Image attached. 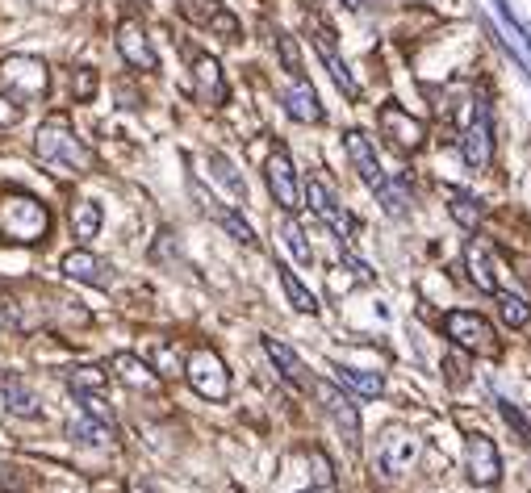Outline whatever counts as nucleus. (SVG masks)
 Listing matches in <instances>:
<instances>
[{
    "mask_svg": "<svg viewBox=\"0 0 531 493\" xmlns=\"http://www.w3.org/2000/svg\"><path fill=\"white\" fill-rule=\"evenodd\" d=\"M34 155L46 163V168H55V172H72V176H80V172H88V168H92L88 147L76 138L72 122H67L63 113H51V117H46V122L38 126V134H34Z\"/></svg>",
    "mask_w": 531,
    "mask_h": 493,
    "instance_id": "obj_1",
    "label": "nucleus"
},
{
    "mask_svg": "<svg viewBox=\"0 0 531 493\" xmlns=\"http://www.w3.org/2000/svg\"><path fill=\"white\" fill-rule=\"evenodd\" d=\"M51 230L46 205L30 193H9L0 201V239L5 243H42Z\"/></svg>",
    "mask_w": 531,
    "mask_h": 493,
    "instance_id": "obj_2",
    "label": "nucleus"
},
{
    "mask_svg": "<svg viewBox=\"0 0 531 493\" xmlns=\"http://www.w3.org/2000/svg\"><path fill=\"white\" fill-rule=\"evenodd\" d=\"M0 88H5V97H13L17 105H30L51 92V72H46V63L34 55H9V59H0Z\"/></svg>",
    "mask_w": 531,
    "mask_h": 493,
    "instance_id": "obj_3",
    "label": "nucleus"
},
{
    "mask_svg": "<svg viewBox=\"0 0 531 493\" xmlns=\"http://www.w3.org/2000/svg\"><path fill=\"white\" fill-rule=\"evenodd\" d=\"M419 452H423V443H419V435H414V431H406V427H385L381 439H377L373 464H377V473L385 481H398V477H406L410 468H414Z\"/></svg>",
    "mask_w": 531,
    "mask_h": 493,
    "instance_id": "obj_4",
    "label": "nucleus"
},
{
    "mask_svg": "<svg viewBox=\"0 0 531 493\" xmlns=\"http://www.w3.org/2000/svg\"><path fill=\"white\" fill-rule=\"evenodd\" d=\"M184 377H189L193 393L205 402H226L230 393V368L222 364V356L214 347H197L189 360H184Z\"/></svg>",
    "mask_w": 531,
    "mask_h": 493,
    "instance_id": "obj_5",
    "label": "nucleus"
},
{
    "mask_svg": "<svg viewBox=\"0 0 531 493\" xmlns=\"http://www.w3.org/2000/svg\"><path fill=\"white\" fill-rule=\"evenodd\" d=\"M444 335L460 351H473V356H498V335H494L490 318H481L473 310H452L444 318Z\"/></svg>",
    "mask_w": 531,
    "mask_h": 493,
    "instance_id": "obj_6",
    "label": "nucleus"
},
{
    "mask_svg": "<svg viewBox=\"0 0 531 493\" xmlns=\"http://www.w3.org/2000/svg\"><path fill=\"white\" fill-rule=\"evenodd\" d=\"M264 180H268V193L272 201L285 209V214H297L306 201H302V180H297V168L285 147H272L268 163H264Z\"/></svg>",
    "mask_w": 531,
    "mask_h": 493,
    "instance_id": "obj_7",
    "label": "nucleus"
},
{
    "mask_svg": "<svg viewBox=\"0 0 531 493\" xmlns=\"http://www.w3.org/2000/svg\"><path fill=\"white\" fill-rule=\"evenodd\" d=\"M460 151H465V163L473 172H486L494 163V122H490V105L486 101H473V113H469V126H465V143H460Z\"/></svg>",
    "mask_w": 531,
    "mask_h": 493,
    "instance_id": "obj_8",
    "label": "nucleus"
},
{
    "mask_svg": "<svg viewBox=\"0 0 531 493\" xmlns=\"http://www.w3.org/2000/svg\"><path fill=\"white\" fill-rule=\"evenodd\" d=\"M302 201H310V209L314 214L327 222L339 239H352V234L360 230V222L348 214V209L339 205V197H335V189H331V180H322V176H310L306 180V193H302Z\"/></svg>",
    "mask_w": 531,
    "mask_h": 493,
    "instance_id": "obj_9",
    "label": "nucleus"
},
{
    "mask_svg": "<svg viewBox=\"0 0 531 493\" xmlns=\"http://www.w3.org/2000/svg\"><path fill=\"white\" fill-rule=\"evenodd\" d=\"M377 122H381V130H385V138L394 143L398 151H419L423 143H427V126L419 122V117H410L402 105H381V113H377Z\"/></svg>",
    "mask_w": 531,
    "mask_h": 493,
    "instance_id": "obj_10",
    "label": "nucleus"
},
{
    "mask_svg": "<svg viewBox=\"0 0 531 493\" xmlns=\"http://www.w3.org/2000/svg\"><path fill=\"white\" fill-rule=\"evenodd\" d=\"M59 272L67 280H76V285H88V289H109L113 285V268L101 260V255H92L88 247L67 251L59 260Z\"/></svg>",
    "mask_w": 531,
    "mask_h": 493,
    "instance_id": "obj_11",
    "label": "nucleus"
},
{
    "mask_svg": "<svg viewBox=\"0 0 531 493\" xmlns=\"http://www.w3.org/2000/svg\"><path fill=\"white\" fill-rule=\"evenodd\" d=\"M118 55L126 59V67H134V72H155L159 67V55H155V46L147 38V30L138 26V21H122L118 26Z\"/></svg>",
    "mask_w": 531,
    "mask_h": 493,
    "instance_id": "obj_12",
    "label": "nucleus"
},
{
    "mask_svg": "<svg viewBox=\"0 0 531 493\" xmlns=\"http://www.w3.org/2000/svg\"><path fill=\"white\" fill-rule=\"evenodd\" d=\"M318 397H322V406H327V414L335 418L339 435L348 439V448H360V406L339 385H318Z\"/></svg>",
    "mask_w": 531,
    "mask_h": 493,
    "instance_id": "obj_13",
    "label": "nucleus"
},
{
    "mask_svg": "<svg viewBox=\"0 0 531 493\" xmlns=\"http://www.w3.org/2000/svg\"><path fill=\"white\" fill-rule=\"evenodd\" d=\"M469 477H473V485H481V489H490V485L502 481V456H498L494 439H490L486 431H473V435H469Z\"/></svg>",
    "mask_w": 531,
    "mask_h": 493,
    "instance_id": "obj_14",
    "label": "nucleus"
},
{
    "mask_svg": "<svg viewBox=\"0 0 531 493\" xmlns=\"http://www.w3.org/2000/svg\"><path fill=\"white\" fill-rule=\"evenodd\" d=\"M310 26H314V34H310V38H314V46H318V59H322V63H327V72H331V80H335V84H339L343 92H348V97H360V84L352 80V72H348V63H343V59L335 55V30L327 26V21H318V17L310 21Z\"/></svg>",
    "mask_w": 531,
    "mask_h": 493,
    "instance_id": "obj_15",
    "label": "nucleus"
},
{
    "mask_svg": "<svg viewBox=\"0 0 531 493\" xmlns=\"http://www.w3.org/2000/svg\"><path fill=\"white\" fill-rule=\"evenodd\" d=\"M113 364V377H118L126 389H138V393H159L164 389V377L143 360V356H130V351H118V356L109 360Z\"/></svg>",
    "mask_w": 531,
    "mask_h": 493,
    "instance_id": "obj_16",
    "label": "nucleus"
},
{
    "mask_svg": "<svg viewBox=\"0 0 531 493\" xmlns=\"http://www.w3.org/2000/svg\"><path fill=\"white\" fill-rule=\"evenodd\" d=\"M343 147H348V155H352V168L360 172V180H364L368 189L377 193L389 176L381 172V163H377V147L368 143V134H364V130H348V134H343Z\"/></svg>",
    "mask_w": 531,
    "mask_h": 493,
    "instance_id": "obj_17",
    "label": "nucleus"
},
{
    "mask_svg": "<svg viewBox=\"0 0 531 493\" xmlns=\"http://www.w3.org/2000/svg\"><path fill=\"white\" fill-rule=\"evenodd\" d=\"M465 272H469V280L477 285V293H498L490 239H469V247H465Z\"/></svg>",
    "mask_w": 531,
    "mask_h": 493,
    "instance_id": "obj_18",
    "label": "nucleus"
},
{
    "mask_svg": "<svg viewBox=\"0 0 531 493\" xmlns=\"http://www.w3.org/2000/svg\"><path fill=\"white\" fill-rule=\"evenodd\" d=\"M285 113L293 117V122H306V126H314V122H322V105H318V92H314V84L306 80V76H297L289 88H285Z\"/></svg>",
    "mask_w": 531,
    "mask_h": 493,
    "instance_id": "obj_19",
    "label": "nucleus"
},
{
    "mask_svg": "<svg viewBox=\"0 0 531 493\" xmlns=\"http://www.w3.org/2000/svg\"><path fill=\"white\" fill-rule=\"evenodd\" d=\"M193 84H197V92L210 105H222L226 101V76H222V63L214 59V55H193Z\"/></svg>",
    "mask_w": 531,
    "mask_h": 493,
    "instance_id": "obj_20",
    "label": "nucleus"
},
{
    "mask_svg": "<svg viewBox=\"0 0 531 493\" xmlns=\"http://www.w3.org/2000/svg\"><path fill=\"white\" fill-rule=\"evenodd\" d=\"M264 351H268V360L276 364V372L289 381V385H297V389H306L310 385V377H306V364H302V356L289 347V343H281V339H272V335H264Z\"/></svg>",
    "mask_w": 531,
    "mask_h": 493,
    "instance_id": "obj_21",
    "label": "nucleus"
},
{
    "mask_svg": "<svg viewBox=\"0 0 531 493\" xmlns=\"http://www.w3.org/2000/svg\"><path fill=\"white\" fill-rule=\"evenodd\" d=\"M197 197H201V205H205V214H214V222H218V226L230 234V239H235V243H243V247H256V230H251V222H247V218H239L235 209H222V205H214V197L205 193L201 184H197Z\"/></svg>",
    "mask_w": 531,
    "mask_h": 493,
    "instance_id": "obj_22",
    "label": "nucleus"
},
{
    "mask_svg": "<svg viewBox=\"0 0 531 493\" xmlns=\"http://www.w3.org/2000/svg\"><path fill=\"white\" fill-rule=\"evenodd\" d=\"M0 389H5V406L13 418H42V406H38V393L17 377V372H9L5 381H0Z\"/></svg>",
    "mask_w": 531,
    "mask_h": 493,
    "instance_id": "obj_23",
    "label": "nucleus"
},
{
    "mask_svg": "<svg viewBox=\"0 0 531 493\" xmlns=\"http://www.w3.org/2000/svg\"><path fill=\"white\" fill-rule=\"evenodd\" d=\"M101 226H105V209H101V201L97 197H80L76 205H72V234L80 243H92L101 234Z\"/></svg>",
    "mask_w": 531,
    "mask_h": 493,
    "instance_id": "obj_24",
    "label": "nucleus"
},
{
    "mask_svg": "<svg viewBox=\"0 0 531 493\" xmlns=\"http://www.w3.org/2000/svg\"><path fill=\"white\" fill-rule=\"evenodd\" d=\"M335 381H339V389H352L356 397H381L385 393L381 372H364V368H348V364H335Z\"/></svg>",
    "mask_w": 531,
    "mask_h": 493,
    "instance_id": "obj_25",
    "label": "nucleus"
},
{
    "mask_svg": "<svg viewBox=\"0 0 531 493\" xmlns=\"http://www.w3.org/2000/svg\"><path fill=\"white\" fill-rule=\"evenodd\" d=\"M72 439L76 443H84V448H113V439H118V427H105V422H97V418H88V414H80V418H72Z\"/></svg>",
    "mask_w": 531,
    "mask_h": 493,
    "instance_id": "obj_26",
    "label": "nucleus"
},
{
    "mask_svg": "<svg viewBox=\"0 0 531 493\" xmlns=\"http://www.w3.org/2000/svg\"><path fill=\"white\" fill-rule=\"evenodd\" d=\"M189 17H197V21H205V26H210L218 38H239V17L235 13H230V9H222V5H214V0H210V5H189Z\"/></svg>",
    "mask_w": 531,
    "mask_h": 493,
    "instance_id": "obj_27",
    "label": "nucleus"
},
{
    "mask_svg": "<svg viewBox=\"0 0 531 493\" xmlns=\"http://www.w3.org/2000/svg\"><path fill=\"white\" fill-rule=\"evenodd\" d=\"M63 381H67V389H72V393H105V385H109L105 368H97V364H76V368H67Z\"/></svg>",
    "mask_w": 531,
    "mask_h": 493,
    "instance_id": "obj_28",
    "label": "nucleus"
},
{
    "mask_svg": "<svg viewBox=\"0 0 531 493\" xmlns=\"http://www.w3.org/2000/svg\"><path fill=\"white\" fill-rule=\"evenodd\" d=\"M448 214H452L456 226L477 230V222H481V205H477V197L465 193V189H448Z\"/></svg>",
    "mask_w": 531,
    "mask_h": 493,
    "instance_id": "obj_29",
    "label": "nucleus"
},
{
    "mask_svg": "<svg viewBox=\"0 0 531 493\" xmlns=\"http://www.w3.org/2000/svg\"><path fill=\"white\" fill-rule=\"evenodd\" d=\"M281 285H285V297H289V305H293L297 314H318V297H314L289 268H281Z\"/></svg>",
    "mask_w": 531,
    "mask_h": 493,
    "instance_id": "obj_30",
    "label": "nucleus"
},
{
    "mask_svg": "<svg viewBox=\"0 0 531 493\" xmlns=\"http://www.w3.org/2000/svg\"><path fill=\"white\" fill-rule=\"evenodd\" d=\"M498 297V314H502V322L506 326H515V331H523V326H531V305L523 301V297H515V293H494Z\"/></svg>",
    "mask_w": 531,
    "mask_h": 493,
    "instance_id": "obj_31",
    "label": "nucleus"
},
{
    "mask_svg": "<svg viewBox=\"0 0 531 493\" xmlns=\"http://www.w3.org/2000/svg\"><path fill=\"white\" fill-rule=\"evenodd\" d=\"M210 168H214V176L230 189V197H235V201H247V184H243V176L235 172V163L214 151V155H210Z\"/></svg>",
    "mask_w": 531,
    "mask_h": 493,
    "instance_id": "obj_32",
    "label": "nucleus"
},
{
    "mask_svg": "<svg viewBox=\"0 0 531 493\" xmlns=\"http://www.w3.org/2000/svg\"><path fill=\"white\" fill-rule=\"evenodd\" d=\"M498 30H502V42L515 51V59H519V63L527 67V72H531V42L519 34V26H515V21L506 17V13H498Z\"/></svg>",
    "mask_w": 531,
    "mask_h": 493,
    "instance_id": "obj_33",
    "label": "nucleus"
},
{
    "mask_svg": "<svg viewBox=\"0 0 531 493\" xmlns=\"http://www.w3.org/2000/svg\"><path fill=\"white\" fill-rule=\"evenodd\" d=\"M72 397L80 402V414L105 422V427H118V418H113V410H109V402H105V393H72Z\"/></svg>",
    "mask_w": 531,
    "mask_h": 493,
    "instance_id": "obj_34",
    "label": "nucleus"
},
{
    "mask_svg": "<svg viewBox=\"0 0 531 493\" xmlns=\"http://www.w3.org/2000/svg\"><path fill=\"white\" fill-rule=\"evenodd\" d=\"M281 239H285V247L293 251V260L297 264H314V251H310V243H306V234H302V226H297L293 218L281 226Z\"/></svg>",
    "mask_w": 531,
    "mask_h": 493,
    "instance_id": "obj_35",
    "label": "nucleus"
},
{
    "mask_svg": "<svg viewBox=\"0 0 531 493\" xmlns=\"http://www.w3.org/2000/svg\"><path fill=\"white\" fill-rule=\"evenodd\" d=\"M276 51H281V63H285V72H289L293 80L302 76V46H297V38H293V34L276 30Z\"/></svg>",
    "mask_w": 531,
    "mask_h": 493,
    "instance_id": "obj_36",
    "label": "nucleus"
},
{
    "mask_svg": "<svg viewBox=\"0 0 531 493\" xmlns=\"http://www.w3.org/2000/svg\"><path fill=\"white\" fill-rule=\"evenodd\" d=\"M97 67H72V97L76 101H92V92H97Z\"/></svg>",
    "mask_w": 531,
    "mask_h": 493,
    "instance_id": "obj_37",
    "label": "nucleus"
},
{
    "mask_svg": "<svg viewBox=\"0 0 531 493\" xmlns=\"http://www.w3.org/2000/svg\"><path fill=\"white\" fill-rule=\"evenodd\" d=\"M377 201L389 209V214H402V209H406V184L402 180H385L377 189Z\"/></svg>",
    "mask_w": 531,
    "mask_h": 493,
    "instance_id": "obj_38",
    "label": "nucleus"
},
{
    "mask_svg": "<svg viewBox=\"0 0 531 493\" xmlns=\"http://www.w3.org/2000/svg\"><path fill=\"white\" fill-rule=\"evenodd\" d=\"M155 372H159V377H176V372H184V360L176 356V351L168 347V343H159L155 347V364H151Z\"/></svg>",
    "mask_w": 531,
    "mask_h": 493,
    "instance_id": "obj_39",
    "label": "nucleus"
},
{
    "mask_svg": "<svg viewBox=\"0 0 531 493\" xmlns=\"http://www.w3.org/2000/svg\"><path fill=\"white\" fill-rule=\"evenodd\" d=\"M21 109H26V105H17L13 97H5V92H0V130L17 126L21 122Z\"/></svg>",
    "mask_w": 531,
    "mask_h": 493,
    "instance_id": "obj_40",
    "label": "nucleus"
},
{
    "mask_svg": "<svg viewBox=\"0 0 531 493\" xmlns=\"http://www.w3.org/2000/svg\"><path fill=\"white\" fill-rule=\"evenodd\" d=\"M310 464H314V481L322 485V489H331L335 485V473H331V460L322 456V452H310Z\"/></svg>",
    "mask_w": 531,
    "mask_h": 493,
    "instance_id": "obj_41",
    "label": "nucleus"
},
{
    "mask_svg": "<svg viewBox=\"0 0 531 493\" xmlns=\"http://www.w3.org/2000/svg\"><path fill=\"white\" fill-rule=\"evenodd\" d=\"M502 418H506V422H511V427L519 431V439H523V443H531V422H527V418H523V414H519L511 402H502Z\"/></svg>",
    "mask_w": 531,
    "mask_h": 493,
    "instance_id": "obj_42",
    "label": "nucleus"
},
{
    "mask_svg": "<svg viewBox=\"0 0 531 493\" xmlns=\"http://www.w3.org/2000/svg\"><path fill=\"white\" fill-rule=\"evenodd\" d=\"M444 368H448V381H452V385H465V381H469V372H465V356H460V347H456L452 356L444 360Z\"/></svg>",
    "mask_w": 531,
    "mask_h": 493,
    "instance_id": "obj_43",
    "label": "nucleus"
},
{
    "mask_svg": "<svg viewBox=\"0 0 531 493\" xmlns=\"http://www.w3.org/2000/svg\"><path fill=\"white\" fill-rule=\"evenodd\" d=\"M0 489H21V473H13L9 464H0Z\"/></svg>",
    "mask_w": 531,
    "mask_h": 493,
    "instance_id": "obj_44",
    "label": "nucleus"
},
{
    "mask_svg": "<svg viewBox=\"0 0 531 493\" xmlns=\"http://www.w3.org/2000/svg\"><path fill=\"white\" fill-rule=\"evenodd\" d=\"M126 493H159V489H155V485H147V481H130V485H126Z\"/></svg>",
    "mask_w": 531,
    "mask_h": 493,
    "instance_id": "obj_45",
    "label": "nucleus"
},
{
    "mask_svg": "<svg viewBox=\"0 0 531 493\" xmlns=\"http://www.w3.org/2000/svg\"><path fill=\"white\" fill-rule=\"evenodd\" d=\"M348 9H373V5H381V0H343Z\"/></svg>",
    "mask_w": 531,
    "mask_h": 493,
    "instance_id": "obj_46",
    "label": "nucleus"
},
{
    "mask_svg": "<svg viewBox=\"0 0 531 493\" xmlns=\"http://www.w3.org/2000/svg\"><path fill=\"white\" fill-rule=\"evenodd\" d=\"M302 493H314V489H302Z\"/></svg>",
    "mask_w": 531,
    "mask_h": 493,
    "instance_id": "obj_47",
    "label": "nucleus"
}]
</instances>
